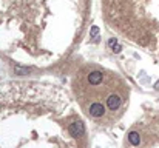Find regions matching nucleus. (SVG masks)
Listing matches in <instances>:
<instances>
[{"label": "nucleus", "instance_id": "obj_6", "mask_svg": "<svg viewBox=\"0 0 159 148\" xmlns=\"http://www.w3.org/2000/svg\"><path fill=\"white\" fill-rule=\"evenodd\" d=\"M31 70L30 68H25V66H20V65H16L14 66V73L19 74V76H23V74H28Z\"/></svg>", "mask_w": 159, "mask_h": 148}, {"label": "nucleus", "instance_id": "obj_3", "mask_svg": "<svg viewBox=\"0 0 159 148\" xmlns=\"http://www.w3.org/2000/svg\"><path fill=\"white\" fill-rule=\"evenodd\" d=\"M120 105H122L120 96H117V94H110V96L107 97V106H108L110 111H117V110L120 108Z\"/></svg>", "mask_w": 159, "mask_h": 148}, {"label": "nucleus", "instance_id": "obj_8", "mask_svg": "<svg viewBox=\"0 0 159 148\" xmlns=\"http://www.w3.org/2000/svg\"><path fill=\"white\" fill-rule=\"evenodd\" d=\"M98 34H99V28H98V26H91L90 37H93V39H94V42H98Z\"/></svg>", "mask_w": 159, "mask_h": 148}, {"label": "nucleus", "instance_id": "obj_5", "mask_svg": "<svg viewBox=\"0 0 159 148\" xmlns=\"http://www.w3.org/2000/svg\"><path fill=\"white\" fill-rule=\"evenodd\" d=\"M128 142H130L131 145L138 147V145L141 144V136H139V133H136V131H131V133L128 134Z\"/></svg>", "mask_w": 159, "mask_h": 148}, {"label": "nucleus", "instance_id": "obj_1", "mask_svg": "<svg viewBox=\"0 0 159 148\" xmlns=\"http://www.w3.org/2000/svg\"><path fill=\"white\" fill-rule=\"evenodd\" d=\"M88 114L91 117H102L105 114V105L101 103V102H93L88 106Z\"/></svg>", "mask_w": 159, "mask_h": 148}, {"label": "nucleus", "instance_id": "obj_7", "mask_svg": "<svg viewBox=\"0 0 159 148\" xmlns=\"http://www.w3.org/2000/svg\"><path fill=\"white\" fill-rule=\"evenodd\" d=\"M108 47L113 49L114 52H120V49H122L120 45H117V40H116V39H110V40H108Z\"/></svg>", "mask_w": 159, "mask_h": 148}, {"label": "nucleus", "instance_id": "obj_2", "mask_svg": "<svg viewBox=\"0 0 159 148\" xmlns=\"http://www.w3.org/2000/svg\"><path fill=\"white\" fill-rule=\"evenodd\" d=\"M68 131H70V134H71L73 137H80V136L85 134V127H84V123H82L80 120H76V122L70 123Z\"/></svg>", "mask_w": 159, "mask_h": 148}, {"label": "nucleus", "instance_id": "obj_4", "mask_svg": "<svg viewBox=\"0 0 159 148\" xmlns=\"http://www.w3.org/2000/svg\"><path fill=\"white\" fill-rule=\"evenodd\" d=\"M102 80H104V74H102L101 71H91V73L88 74V83L93 85V87L101 85Z\"/></svg>", "mask_w": 159, "mask_h": 148}]
</instances>
